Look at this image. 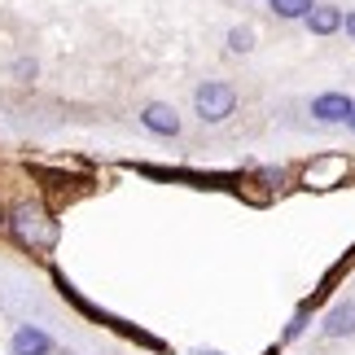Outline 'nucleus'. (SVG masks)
Wrapping results in <instances>:
<instances>
[{
	"label": "nucleus",
	"instance_id": "obj_9",
	"mask_svg": "<svg viewBox=\"0 0 355 355\" xmlns=\"http://www.w3.org/2000/svg\"><path fill=\"white\" fill-rule=\"evenodd\" d=\"M272 13H281V18H307L311 0H272Z\"/></svg>",
	"mask_w": 355,
	"mask_h": 355
},
{
	"label": "nucleus",
	"instance_id": "obj_6",
	"mask_svg": "<svg viewBox=\"0 0 355 355\" xmlns=\"http://www.w3.org/2000/svg\"><path fill=\"white\" fill-rule=\"evenodd\" d=\"M311 114H316L320 123H343L351 114V97H343V92H324V97L311 101Z\"/></svg>",
	"mask_w": 355,
	"mask_h": 355
},
{
	"label": "nucleus",
	"instance_id": "obj_5",
	"mask_svg": "<svg viewBox=\"0 0 355 355\" xmlns=\"http://www.w3.org/2000/svg\"><path fill=\"white\" fill-rule=\"evenodd\" d=\"M141 123H145L154 136H175V132H180V114H175L171 105H162V101L145 105V110H141Z\"/></svg>",
	"mask_w": 355,
	"mask_h": 355
},
{
	"label": "nucleus",
	"instance_id": "obj_12",
	"mask_svg": "<svg viewBox=\"0 0 355 355\" xmlns=\"http://www.w3.org/2000/svg\"><path fill=\"white\" fill-rule=\"evenodd\" d=\"M347 31H351V35H355V13H347Z\"/></svg>",
	"mask_w": 355,
	"mask_h": 355
},
{
	"label": "nucleus",
	"instance_id": "obj_10",
	"mask_svg": "<svg viewBox=\"0 0 355 355\" xmlns=\"http://www.w3.org/2000/svg\"><path fill=\"white\" fill-rule=\"evenodd\" d=\"M228 49H233V53H250L254 49V31H250V26H233V31H228Z\"/></svg>",
	"mask_w": 355,
	"mask_h": 355
},
{
	"label": "nucleus",
	"instance_id": "obj_2",
	"mask_svg": "<svg viewBox=\"0 0 355 355\" xmlns=\"http://www.w3.org/2000/svg\"><path fill=\"white\" fill-rule=\"evenodd\" d=\"M193 105H198V119H202V123H224L228 114L237 110V88L207 79V84L193 92Z\"/></svg>",
	"mask_w": 355,
	"mask_h": 355
},
{
	"label": "nucleus",
	"instance_id": "obj_3",
	"mask_svg": "<svg viewBox=\"0 0 355 355\" xmlns=\"http://www.w3.org/2000/svg\"><path fill=\"white\" fill-rule=\"evenodd\" d=\"M347 171H351V162L343 154H320L303 167V184L307 189H334V184H343Z\"/></svg>",
	"mask_w": 355,
	"mask_h": 355
},
{
	"label": "nucleus",
	"instance_id": "obj_13",
	"mask_svg": "<svg viewBox=\"0 0 355 355\" xmlns=\"http://www.w3.org/2000/svg\"><path fill=\"white\" fill-rule=\"evenodd\" d=\"M347 123H351V128H355V101H351V114H347Z\"/></svg>",
	"mask_w": 355,
	"mask_h": 355
},
{
	"label": "nucleus",
	"instance_id": "obj_8",
	"mask_svg": "<svg viewBox=\"0 0 355 355\" xmlns=\"http://www.w3.org/2000/svg\"><path fill=\"white\" fill-rule=\"evenodd\" d=\"M307 26L316 35H334L338 26H343V13H338L334 5H311V13H307Z\"/></svg>",
	"mask_w": 355,
	"mask_h": 355
},
{
	"label": "nucleus",
	"instance_id": "obj_4",
	"mask_svg": "<svg viewBox=\"0 0 355 355\" xmlns=\"http://www.w3.org/2000/svg\"><path fill=\"white\" fill-rule=\"evenodd\" d=\"M9 351L13 355H49L53 351V338L44 329H35V324H18V329H13Z\"/></svg>",
	"mask_w": 355,
	"mask_h": 355
},
{
	"label": "nucleus",
	"instance_id": "obj_11",
	"mask_svg": "<svg viewBox=\"0 0 355 355\" xmlns=\"http://www.w3.org/2000/svg\"><path fill=\"white\" fill-rule=\"evenodd\" d=\"M303 324H307V307H298V316L290 320V329H285V338H298V334H303Z\"/></svg>",
	"mask_w": 355,
	"mask_h": 355
},
{
	"label": "nucleus",
	"instance_id": "obj_7",
	"mask_svg": "<svg viewBox=\"0 0 355 355\" xmlns=\"http://www.w3.org/2000/svg\"><path fill=\"white\" fill-rule=\"evenodd\" d=\"M324 338H355V303H338L324 316Z\"/></svg>",
	"mask_w": 355,
	"mask_h": 355
},
{
	"label": "nucleus",
	"instance_id": "obj_1",
	"mask_svg": "<svg viewBox=\"0 0 355 355\" xmlns=\"http://www.w3.org/2000/svg\"><path fill=\"white\" fill-rule=\"evenodd\" d=\"M9 233L18 245L40 254V250H53V245H58V220H53L44 207H35V202H22V207L9 211Z\"/></svg>",
	"mask_w": 355,
	"mask_h": 355
}]
</instances>
